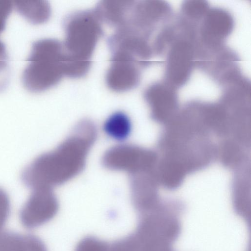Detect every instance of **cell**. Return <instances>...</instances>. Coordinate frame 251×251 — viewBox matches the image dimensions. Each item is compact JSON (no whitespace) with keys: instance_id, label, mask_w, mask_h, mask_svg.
I'll list each match as a JSON object with an SVG mask.
<instances>
[{"instance_id":"cell-1","label":"cell","mask_w":251,"mask_h":251,"mask_svg":"<svg viewBox=\"0 0 251 251\" xmlns=\"http://www.w3.org/2000/svg\"><path fill=\"white\" fill-rule=\"evenodd\" d=\"M92 124L83 123L55 150L43 153L25 168L22 182L27 187L51 189L71 179L82 169L95 137Z\"/></svg>"},{"instance_id":"cell-2","label":"cell","mask_w":251,"mask_h":251,"mask_svg":"<svg viewBox=\"0 0 251 251\" xmlns=\"http://www.w3.org/2000/svg\"><path fill=\"white\" fill-rule=\"evenodd\" d=\"M102 24L94 9L73 13L65 19V75L79 78L88 73L96 45L103 33Z\"/></svg>"},{"instance_id":"cell-3","label":"cell","mask_w":251,"mask_h":251,"mask_svg":"<svg viewBox=\"0 0 251 251\" xmlns=\"http://www.w3.org/2000/svg\"><path fill=\"white\" fill-rule=\"evenodd\" d=\"M184 204L174 200H160L151 210L138 214L133 232L143 251H159L172 247L181 232L180 217Z\"/></svg>"},{"instance_id":"cell-4","label":"cell","mask_w":251,"mask_h":251,"mask_svg":"<svg viewBox=\"0 0 251 251\" xmlns=\"http://www.w3.org/2000/svg\"><path fill=\"white\" fill-rule=\"evenodd\" d=\"M63 44L56 39L34 41L22 75V82L29 92L38 93L57 85L64 75Z\"/></svg>"},{"instance_id":"cell-5","label":"cell","mask_w":251,"mask_h":251,"mask_svg":"<svg viewBox=\"0 0 251 251\" xmlns=\"http://www.w3.org/2000/svg\"><path fill=\"white\" fill-rule=\"evenodd\" d=\"M159 158L153 151L133 146H119L108 151L103 162L109 168L125 170L133 176L156 169Z\"/></svg>"},{"instance_id":"cell-6","label":"cell","mask_w":251,"mask_h":251,"mask_svg":"<svg viewBox=\"0 0 251 251\" xmlns=\"http://www.w3.org/2000/svg\"><path fill=\"white\" fill-rule=\"evenodd\" d=\"M58 208L57 199L51 189H33L20 210V222L26 229H35L52 220Z\"/></svg>"},{"instance_id":"cell-7","label":"cell","mask_w":251,"mask_h":251,"mask_svg":"<svg viewBox=\"0 0 251 251\" xmlns=\"http://www.w3.org/2000/svg\"><path fill=\"white\" fill-rule=\"evenodd\" d=\"M194 55L193 47L189 41L184 39L175 41L167 58L166 82L175 88L183 86L191 75Z\"/></svg>"},{"instance_id":"cell-8","label":"cell","mask_w":251,"mask_h":251,"mask_svg":"<svg viewBox=\"0 0 251 251\" xmlns=\"http://www.w3.org/2000/svg\"><path fill=\"white\" fill-rule=\"evenodd\" d=\"M144 98L156 122L166 125L178 113V102L175 88L165 82H156L145 91Z\"/></svg>"},{"instance_id":"cell-9","label":"cell","mask_w":251,"mask_h":251,"mask_svg":"<svg viewBox=\"0 0 251 251\" xmlns=\"http://www.w3.org/2000/svg\"><path fill=\"white\" fill-rule=\"evenodd\" d=\"M233 27L234 20L228 12L220 8L209 9L200 30L201 40L208 47L217 48L230 34Z\"/></svg>"},{"instance_id":"cell-10","label":"cell","mask_w":251,"mask_h":251,"mask_svg":"<svg viewBox=\"0 0 251 251\" xmlns=\"http://www.w3.org/2000/svg\"><path fill=\"white\" fill-rule=\"evenodd\" d=\"M136 62L118 55H111V64L107 71L105 82L111 90L123 92L136 87L140 79V72Z\"/></svg>"},{"instance_id":"cell-11","label":"cell","mask_w":251,"mask_h":251,"mask_svg":"<svg viewBox=\"0 0 251 251\" xmlns=\"http://www.w3.org/2000/svg\"><path fill=\"white\" fill-rule=\"evenodd\" d=\"M135 1H101L94 9L102 24L116 29L126 23Z\"/></svg>"},{"instance_id":"cell-12","label":"cell","mask_w":251,"mask_h":251,"mask_svg":"<svg viewBox=\"0 0 251 251\" xmlns=\"http://www.w3.org/2000/svg\"><path fill=\"white\" fill-rule=\"evenodd\" d=\"M0 251H48L44 242L31 234L0 232Z\"/></svg>"},{"instance_id":"cell-13","label":"cell","mask_w":251,"mask_h":251,"mask_svg":"<svg viewBox=\"0 0 251 251\" xmlns=\"http://www.w3.org/2000/svg\"><path fill=\"white\" fill-rule=\"evenodd\" d=\"M13 7L22 16L33 25L43 24L50 16V7L47 1H15Z\"/></svg>"},{"instance_id":"cell-14","label":"cell","mask_w":251,"mask_h":251,"mask_svg":"<svg viewBox=\"0 0 251 251\" xmlns=\"http://www.w3.org/2000/svg\"><path fill=\"white\" fill-rule=\"evenodd\" d=\"M103 129L105 134L113 140H126L132 131V123L128 116L122 111L111 114L105 121Z\"/></svg>"},{"instance_id":"cell-15","label":"cell","mask_w":251,"mask_h":251,"mask_svg":"<svg viewBox=\"0 0 251 251\" xmlns=\"http://www.w3.org/2000/svg\"><path fill=\"white\" fill-rule=\"evenodd\" d=\"M209 9L208 3L205 0H185L181 6L183 14L195 21L203 19Z\"/></svg>"},{"instance_id":"cell-16","label":"cell","mask_w":251,"mask_h":251,"mask_svg":"<svg viewBox=\"0 0 251 251\" xmlns=\"http://www.w3.org/2000/svg\"><path fill=\"white\" fill-rule=\"evenodd\" d=\"M10 79L9 59L5 44L0 40V92L8 86Z\"/></svg>"},{"instance_id":"cell-17","label":"cell","mask_w":251,"mask_h":251,"mask_svg":"<svg viewBox=\"0 0 251 251\" xmlns=\"http://www.w3.org/2000/svg\"><path fill=\"white\" fill-rule=\"evenodd\" d=\"M106 242L93 236H87L79 241L75 251H105Z\"/></svg>"},{"instance_id":"cell-18","label":"cell","mask_w":251,"mask_h":251,"mask_svg":"<svg viewBox=\"0 0 251 251\" xmlns=\"http://www.w3.org/2000/svg\"><path fill=\"white\" fill-rule=\"evenodd\" d=\"M10 211L9 198L6 192L0 187V232L3 230L8 220Z\"/></svg>"},{"instance_id":"cell-19","label":"cell","mask_w":251,"mask_h":251,"mask_svg":"<svg viewBox=\"0 0 251 251\" xmlns=\"http://www.w3.org/2000/svg\"><path fill=\"white\" fill-rule=\"evenodd\" d=\"M13 8L12 2L0 0V34L4 30L6 21Z\"/></svg>"},{"instance_id":"cell-20","label":"cell","mask_w":251,"mask_h":251,"mask_svg":"<svg viewBox=\"0 0 251 251\" xmlns=\"http://www.w3.org/2000/svg\"><path fill=\"white\" fill-rule=\"evenodd\" d=\"M166 251H174L173 250V248H172V249H169V250H167Z\"/></svg>"}]
</instances>
